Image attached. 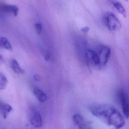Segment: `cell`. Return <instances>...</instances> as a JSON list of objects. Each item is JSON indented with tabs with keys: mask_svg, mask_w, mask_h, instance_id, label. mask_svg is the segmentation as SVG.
Here are the masks:
<instances>
[{
	"mask_svg": "<svg viewBox=\"0 0 129 129\" xmlns=\"http://www.w3.org/2000/svg\"><path fill=\"white\" fill-rule=\"evenodd\" d=\"M89 110L100 120L115 128H120L125 124L122 115L116 108L110 105L94 104L89 107Z\"/></svg>",
	"mask_w": 129,
	"mask_h": 129,
	"instance_id": "6da1fadb",
	"label": "cell"
},
{
	"mask_svg": "<svg viewBox=\"0 0 129 129\" xmlns=\"http://www.w3.org/2000/svg\"><path fill=\"white\" fill-rule=\"evenodd\" d=\"M104 22L107 28L111 31H117L121 27L119 20L113 13L111 12H108L105 14Z\"/></svg>",
	"mask_w": 129,
	"mask_h": 129,
	"instance_id": "7a4b0ae2",
	"label": "cell"
},
{
	"mask_svg": "<svg viewBox=\"0 0 129 129\" xmlns=\"http://www.w3.org/2000/svg\"><path fill=\"white\" fill-rule=\"evenodd\" d=\"M119 99L120 102L122 111L126 118H129V98L125 91L121 89L119 92Z\"/></svg>",
	"mask_w": 129,
	"mask_h": 129,
	"instance_id": "3957f363",
	"label": "cell"
},
{
	"mask_svg": "<svg viewBox=\"0 0 129 129\" xmlns=\"http://www.w3.org/2000/svg\"><path fill=\"white\" fill-rule=\"evenodd\" d=\"M85 56L88 64L100 67V59L97 51L91 49H87L85 51Z\"/></svg>",
	"mask_w": 129,
	"mask_h": 129,
	"instance_id": "277c9868",
	"label": "cell"
},
{
	"mask_svg": "<svg viewBox=\"0 0 129 129\" xmlns=\"http://www.w3.org/2000/svg\"><path fill=\"white\" fill-rule=\"evenodd\" d=\"M97 52L100 59V67H103L107 63L109 60L111 49L108 46H102Z\"/></svg>",
	"mask_w": 129,
	"mask_h": 129,
	"instance_id": "5b68a950",
	"label": "cell"
},
{
	"mask_svg": "<svg viewBox=\"0 0 129 129\" xmlns=\"http://www.w3.org/2000/svg\"><path fill=\"white\" fill-rule=\"evenodd\" d=\"M73 122L78 128L81 129L92 128L89 121L80 114H75L73 116Z\"/></svg>",
	"mask_w": 129,
	"mask_h": 129,
	"instance_id": "8992f818",
	"label": "cell"
},
{
	"mask_svg": "<svg viewBox=\"0 0 129 129\" xmlns=\"http://www.w3.org/2000/svg\"><path fill=\"white\" fill-rule=\"evenodd\" d=\"M0 11L3 13H8L17 17L19 13V8L16 5H0Z\"/></svg>",
	"mask_w": 129,
	"mask_h": 129,
	"instance_id": "52a82bcc",
	"label": "cell"
},
{
	"mask_svg": "<svg viewBox=\"0 0 129 129\" xmlns=\"http://www.w3.org/2000/svg\"><path fill=\"white\" fill-rule=\"evenodd\" d=\"M30 123L34 127H40L42 125V119L39 112L34 111L30 118Z\"/></svg>",
	"mask_w": 129,
	"mask_h": 129,
	"instance_id": "ba28073f",
	"label": "cell"
},
{
	"mask_svg": "<svg viewBox=\"0 0 129 129\" xmlns=\"http://www.w3.org/2000/svg\"><path fill=\"white\" fill-rule=\"evenodd\" d=\"M109 1L120 14L122 15L124 17H126V12L121 3L117 0H109Z\"/></svg>",
	"mask_w": 129,
	"mask_h": 129,
	"instance_id": "9c48e42d",
	"label": "cell"
},
{
	"mask_svg": "<svg viewBox=\"0 0 129 129\" xmlns=\"http://www.w3.org/2000/svg\"><path fill=\"white\" fill-rule=\"evenodd\" d=\"M33 94L37 100L41 103L46 101L47 97L46 94L40 89L35 87L33 89Z\"/></svg>",
	"mask_w": 129,
	"mask_h": 129,
	"instance_id": "30bf717a",
	"label": "cell"
},
{
	"mask_svg": "<svg viewBox=\"0 0 129 129\" xmlns=\"http://www.w3.org/2000/svg\"><path fill=\"white\" fill-rule=\"evenodd\" d=\"M12 110L13 107L10 104L4 102H0V111L4 118H6Z\"/></svg>",
	"mask_w": 129,
	"mask_h": 129,
	"instance_id": "8fae6325",
	"label": "cell"
},
{
	"mask_svg": "<svg viewBox=\"0 0 129 129\" xmlns=\"http://www.w3.org/2000/svg\"><path fill=\"white\" fill-rule=\"evenodd\" d=\"M11 67L13 71L17 74H24L25 73V71L20 66L17 60L14 58L11 61Z\"/></svg>",
	"mask_w": 129,
	"mask_h": 129,
	"instance_id": "7c38bea8",
	"label": "cell"
},
{
	"mask_svg": "<svg viewBox=\"0 0 129 129\" xmlns=\"http://www.w3.org/2000/svg\"><path fill=\"white\" fill-rule=\"evenodd\" d=\"M0 47L9 51H12L13 49L11 43L7 38L4 37H0Z\"/></svg>",
	"mask_w": 129,
	"mask_h": 129,
	"instance_id": "4fadbf2b",
	"label": "cell"
},
{
	"mask_svg": "<svg viewBox=\"0 0 129 129\" xmlns=\"http://www.w3.org/2000/svg\"><path fill=\"white\" fill-rule=\"evenodd\" d=\"M8 82V81L6 77L4 74L0 73V90L5 89Z\"/></svg>",
	"mask_w": 129,
	"mask_h": 129,
	"instance_id": "5bb4252c",
	"label": "cell"
},
{
	"mask_svg": "<svg viewBox=\"0 0 129 129\" xmlns=\"http://www.w3.org/2000/svg\"><path fill=\"white\" fill-rule=\"evenodd\" d=\"M35 29H36V33L38 35L40 34V33H41L42 30V26L40 23H37L35 24Z\"/></svg>",
	"mask_w": 129,
	"mask_h": 129,
	"instance_id": "9a60e30c",
	"label": "cell"
},
{
	"mask_svg": "<svg viewBox=\"0 0 129 129\" xmlns=\"http://www.w3.org/2000/svg\"><path fill=\"white\" fill-rule=\"evenodd\" d=\"M44 57L46 61H48L50 57V54L49 53V52H47V51L45 52V53L44 54Z\"/></svg>",
	"mask_w": 129,
	"mask_h": 129,
	"instance_id": "2e32d148",
	"label": "cell"
},
{
	"mask_svg": "<svg viewBox=\"0 0 129 129\" xmlns=\"http://www.w3.org/2000/svg\"><path fill=\"white\" fill-rule=\"evenodd\" d=\"M89 30V28L87 26L84 27L81 29V31L84 33H87Z\"/></svg>",
	"mask_w": 129,
	"mask_h": 129,
	"instance_id": "e0dca14e",
	"label": "cell"
},
{
	"mask_svg": "<svg viewBox=\"0 0 129 129\" xmlns=\"http://www.w3.org/2000/svg\"><path fill=\"white\" fill-rule=\"evenodd\" d=\"M34 78L35 80L36 81H39L40 80V76L38 75H37V74L34 75Z\"/></svg>",
	"mask_w": 129,
	"mask_h": 129,
	"instance_id": "ac0fdd59",
	"label": "cell"
},
{
	"mask_svg": "<svg viewBox=\"0 0 129 129\" xmlns=\"http://www.w3.org/2000/svg\"><path fill=\"white\" fill-rule=\"evenodd\" d=\"M4 62H5V60L3 57L2 56V55L0 54V63H4Z\"/></svg>",
	"mask_w": 129,
	"mask_h": 129,
	"instance_id": "d6986e66",
	"label": "cell"
},
{
	"mask_svg": "<svg viewBox=\"0 0 129 129\" xmlns=\"http://www.w3.org/2000/svg\"><path fill=\"white\" fill-rule=\"evenodd\" d=\"M126 1H127V0H126Z\"/></svg>",
	"mask_w": 129,
	"mask_h": 129,
	"instance_id": "ffe728a7",
	"label": "cell"
}]
</instances>
